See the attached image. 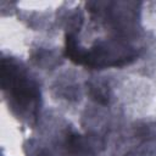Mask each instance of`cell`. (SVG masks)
<instances>
[{
    "label": "cell",
    "mask_w": 156,
    "mask_h": 156,
    "mask_svg": "<svg viewBox=\"0 0 156 156\" xmlns=\"http://www.w3.org/2000/svg\"><path fill=\"white\" fill-rule=\"evenodd\" d=\"M1 80L2 87L11 91L18 104L30 102L39 96L38 89L18 72L17 67L6 60H2L1 63Z\"/></svg>",
    "instance_id": "cell-1"
},
{
    "label": "cell",
    "mask_w": 156,
    "mask_h": 156,
    "mask_svg": "<svg viewBox=\"0 0 156 156\" xmlns=\"http://www.w3.org/2000/svg\"><path fill=\"white\" fill-rule=\"evenodd\" d=\"M89 94H90L91 99L95 100V101L99 102V104H106V102H107V96H106V94H105L101 89H99V88L91 87V88L89 89Z\"/></svg>",
    "instance_id": "cell-2"
}]
</instances>
